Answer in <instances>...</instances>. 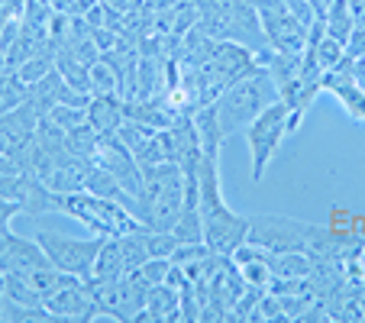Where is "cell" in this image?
<instances>
[{
    "instance_id": "6da1fadb",
    "label": "cell",
    "mask_w": 365,
    "mask_h": 323,
    "mask_svg": "<svg viewBox=\"0 0 365 323\" xmlns=\"http://www.w3.org/2000/svg\"><path fill=\"white\" fill-rule=\"evenodd\" d=\"M200 191V223H204V242L217 255H230L240 249L249 236V217L236 213L227 204L220 188V152H204L197 168Z\"/></svg>"
},
{
    "instance_id": "7a4b0ae2",
    "label": "cell",
    "mask_w": 365,
    "mask_h": 323,
    "mask_svg": "<svg viewBox=\"0 0 365 323\" xmlns=\"http://www.w3.org/2000/svg\"><path fill=\"white\" fill-rule=\"evenodd\" d=\"M52 210L78 220L94 236H101V240H107V236H123V233H133V230L145 227V223L136 220L123 204H117V200H110V198H101V194H91V191L58 194L48 188L46 213H52Z\"/></svg>"
},
{
    "instance_id": "3957f363",
    "label": "cell",
    "mask_w": 365,
    "mask_h": 323,
    "mask_svg": "<svg viewBox=\"0 0 365 323\" xmlns=\"http://www.w3.org/2000/svg\"><path fill=\"white\" fill-rule=\"evenodd\" d=\"M272 101H278V84L272 81L265 65L259 71H252V75L240 78L236 84H230L214 101L217 123H220L223 136L230 139L233 133H246V126L252 123Z\"/></svg>"
},
{
    "instance_id": "277c9868",
    "label": "cell",
    "mask_w": 365,
    "mask_h": 323,
    "mask_svg": "<svg viewBox=\"0 0 365 323\" xmlns=\"http://www.w3.org/2000/svg\"><path fill=\"white\" fill-rule=\"evenodd\" d=\"M317 233L320 227L314 223L282 217V213H259V217H249L246 242L265 249V252H310Z\"/></svg>"
},
{
    "instance_id": "5b68a950",
    "label": "cell",
    "mask_w": 365,
    "mask_h": 323,
    "mask_svg": "<svg viewBox=\"0 0 365 323\" xmlns=\"http://www.w3.org/2000/svg\"><path fill=\"white\" fill-rule=\"evenodd\" d=\"M288 120H291V107H288V101L278 97V101H272L269 107H265V111L246 126L249 155H252V181L255 185L265 178V168H269V162L275 158L282 139L288 136Z\"/></svg>"
},
{
    "instance_id": "8992f818",
    "label": "cell",
    "mask_w": 365,
    "mask_h": 323,
    "mask_svg": "<svg viewBox=\"0 0 365 323\" xmlns=\"http://www.w3.org/2000/svg\"><path fill=\"white\" fill-rule=\"evenodd\" d=\"M36 242L46 249L48 262H52L58 272L91 282L97 249H101L103 240L94 233H91L88 240H81V236H65V233H52V230H39V233H36Z\"/></svg>"
},
{
    "instance_id": "52a82bcc",
    "label": "cell",
    "mask_w": 365,
    "mask_h": 323,
    "mask_svg": "<svg viewBox=\"0 0 365 323\" xmlns=\"http://www.w3.org/2000/svg\"><path fill=\"white\" fill-rule=\"evenodd\" d=\"M94 291V320H117V323H133L139 310L145 307V288L133 282L130 275L117 278V282H91Z\"/></svg>"
},
{
    "instance_id": "ba28073f",
    "label": "cell",
    "mask_w": 365,
    "mask_h": 323,
    "mask_svg": "<svg viewBox=\"0 0 365 323\" xmlns=\"http://www.w3.org/2000/svg\"><path fill=\"white\" fill-rule=\"evenodd\" d=\"M42 307L48 310L52 320H94V291H91V282L78 275H68L56 291H48L42 297Z\"/></svg>"
},
{
    "instance_id": "9c48e42d",
    "label": "cell",
    "mask_w": 365,
    "mask_h": 323,
    "mask_svg": "<svg viewBox=\"0 0 365 323\" xmlns=\"http://www.w3.org/2000/svg\"><path fill=\"white\" fill-rule=\"evenodd\" d=\"M42 117H46V113L36 107L33 97H26L23 103H16V107L0 113V152H4V155H16V152L36 136V126H39Z\"/></svg>"
},
{
    "instance_id": "30bf717a",
    "label": "cell",
    "mask_w": 365,
    "mask_h": 323,
    "mask_svg": "<svg viewBox=\"0 0 365 323\" xmlns=\"http://www.w3.org/2000/svg\"><path fill=\"white\" fill-rule=\"evenodd\" d=\"M46 262L48 255L36 242V236L26 240V236H16L14 230L0 233V272L4 275H23V272H29L36 265H46Z\"/></svg>"
},
{
    "instance_id": "8fae6325",
    "label": "cell",
    "mask_w": 365,
    "mask_h": 323,
    "mask_svg": "<svg viewBox=\"0 0 365 323\" xmlns=\"http://www.w3.org/2000/svg\"><path fill=\"white\" fill-rule=\"evenodd\" d=\"M324 91H330L339 103L346 107L356 123H365V91L356 84V75H352V58L346 56L336 68L324 71Z\"/></svg>"
},
{
    "instance_id": "7c38bea8",
    "label": "cell",
    "mask_w": 365,
    "mask_h": 323,
    "mask_svg": "<svg viewBox=\"0 0 365 323\" xmlns=\"http://www.w3.org/2000/svg\"><path fill=\"white\" fill-rule=\"evenodd\" d=\"M91 158L84 155H75L71 149H65L62 155L52 162V168L46 172V178H42V185L52 188V191L58 194H71V191H84V185H88V175H91Z\"/></svg>"
},
{
    "instance_id": "4fadbf2b",
    "label": "cell",
    "mask_w": 365,
    "mask_h": 323,
    "mask_svg": "<svg viewBox=\"0 0 365 323\" xmlns=\"http://www.w3.org/2000/svg\"><path fill=\"white\" fill-rule=\"evenodd\" d=\"M230 262L236 265L240 278L246 282V288L255 291H269V284L275 282V272H272V255L265 249L252 246V242H242L240 249L230 252Z\"/></svg>"
},
{
    "instance_id": "5bb4252c",
    "label": "cell",
    "mask_w": 365,
    "mask_h": 323,
    "mask_svg": "<svg viewBox=\"0 0 365 323\" xmlns=\"http://www.w3.org/2000/svg\"><path fill=\"white\" fill-rule=\"evenodd\" d=\"M136 320H152V323H172V320H185L181 310V291L172 284H155L145 288V307L139 310Z\"/></svg>"
},
{
    "instance_id": "9a60e30c",
    "label": "cell",
    "mask_w": 365,
    "mask_h": 323,
    "mask_svg": "<svg viewBox=\"0 0 365 323\" xmlns=\"http://www.w3.org/2000/svg\"><path fill=\"white\" fill-rule=\"evenodd\" d=\"M126 120V101L120 94H94L88 103V123L101 136H113Z\"/></svg>"
},
{
    "instance_id": "2e32d148",
    "label": "cell",
    "mask_w": 365,
    "mask_h": 323,
    "mask_svg": "<svg viewBox=\"0 0 365 323\" xmlns=\"http://www.w3.org/2000/svg\"><path fill=\"white\" fill-rule=\"evenodd\" d=\"M130 275L123 259V249H120V236H107L97 249L94 259V272H91V282H117V278Z\"/></svg>"
},
{
    "instance_id": "e0dca14e",
    "label": "cell",
    "mask_w": 365,
    "mask_h": 323,
    "mask_svg": "<svg viewBox=\"0 0 365 323\" xmlns=\"http://www.w3.org/2000/svg\"><path fill=\"white\" fill-rule=\"evenodd\" d=\"M269 255L275 278H310V272H314L310 252H269Z\"/></svg>"
},
{
    "instance_id": "ac0fdd59",
    "label": "cell",
    "mask_w": 365,
    "mask_h": 323,
    "mask_svg": "<svg viewBox=\"0 0 365 323\" xmlns=\"http://www.w3.org/2000/svg\"><path fill=\"white\" fill-rule=\"evenodd\" d=\"M324 23H327V33L336 36V39L346 46L349 33L356 29V14H352L349 0H333L330 7H327V14H324Z\"/></svg>"
},
{
    "instance_id": "d6986e66",
    "label": "cell",
    "mask_w": 365,
    "mask_h": 323,
    "mask_svg": "<svg viewBox=\"0 0 365 323\" xmlns=\"http://www.w3.org/2000/svg\"><path fill=\"white\" fill-rule=\"evenodd\" d=\"M88 75H91V94H120V75H117L110 58L101 56L94 65H91Z\"/></svg>"
},
{
    "instance_id": "ffe728a7",
    "label": "cell",
    "mask_w": 365,
    "mask_h": 323,
    "mask_svg": "<svg viewBox=\"0 0 365 323\" xmlns=\"http://www.w3.org/2000/svg\"><path fill=\"white\" fill-rule=\"evenodd\" d=\"M168 272H172V259H145L139 268H133L130 278L139 282L143 288H155L168 278Z\"/></svg>"
},
{
    "instance_id": "44dd1931",
    "label": "cell",
    "mask_w": 365,
    "mask_h": 323,
    "mask_svg": "<svg viewBox=\"0 0 365 323\" xmlns=\"http://www.w3.org/2000/svg\"><path fill=\"white\" fill-rule=\"evenodd\" d=\"M68 149L75 152V155H84V158H94V152H97V145H101V133L94 130L91 123H81L78 130H71L68 133Z\"/></svg>"
},
{
    "instance_id": "7402d4cb",
    "label": "cell",
    "mask_w": 365,
    "mask_h": 323,
    "mask_svg": "<svg viewBox=\"0 0 365 323\" xmlns=\"http://www.w3.org/2000/svg\"><path fill=\"white\" fill-rule=\"evenodd\" d=\"M46 120H52V123L58 126V130L71 133L78 130L81 123H88V107H71V103H56L52 111L46 113Z\"/></svg>"
},
{
    "instance_id": "603a6c76",
    "label": "cell",
    "mask_w": 365,
    "mask_h": 323,
    "mask_svg": "<svg viewBox=\"0 0 365 323\" xmlns=\"http://www.w3.org/2000/svg\"><path fill=\"white\" fill-rule=\"evenodd\" d=\"M20 213H23V204H20V200L0 198V233H10V223H14Z\"/></svg>"
},
{
    "instance_id": "cb8c5ba5",
    "label": "cell",
    "mask_w": 365,
    "mask_h": 323,
    "mask_svg": "<svg viewBox=\"0 0 365 323\" xmlns=\"http://www.w3.org/2000/svg\"><path fill=\"white\" fill-rule=\"evenodd\" d=\"M346 56L349 58H365V26H356L346 39Z\"/></svg>"
},
{
    "instance_id": "d4e9b609",
    "label": "cell",
    "mask_w": 365,
    "mask_h": 323,
    "mask_svg": "<svg viewBox=\"0 0 365 323\" xmlns=\"http://www.w3.org/2000/svg\"><path fill=\"white\" fill-rule=\"evenodd\" d=\"M7 307H10V297L4 291V284H0V320H7Z\"/></svg>"
},
{
    "instance_id": "484cf974",
    "label": "cell",
    "mask_w": 365,
    "mask_h": 323,
    "mask_svg": "<svg viewBox=\"0 0 365 323\" xmlns=\"http://www.w3.org/2000/svg\"><path fill=\"white\" fill-rule=\"evenodd\" d=\"M349 7H352V14L356 16H362L365 14V0H349Z\"/></svg>"
},
{
    "instance_id": "4316f807",
    "label": "cell",
    "mask_w": 365,
    "mask_h": 323,
    "mask_svg": "<svg viewBox=\"0 0 365 323\" xmlns=\"http://www.w3.org/2000/svg\"><path fill=\"white\" fill-rule=\"evenodd\" d=\"M4 278H7V275H4V272H0V284H4Z\"/></svg>"
}]
</instances>
